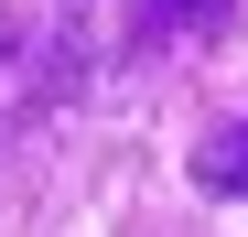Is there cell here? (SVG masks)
Returning <instances> with one entry per match:
<instances>
[{"label":"cell","mask_w":248,"mask_h":237,"mask_svg":"<svg viewBox=\"0 0 248 237\" xmlns=\"http://www.w3.org/2000/svg\"><path fill=\"white\" fill-rule=\"evenodd\" d=\"M194 183L205 194H248V118H227V130L194 151Z\"/></svg>","instance_id":"6da1fadb"},{"label":"cell","mask_w":248,"mask_h":237,"mask_svg":"<svg viewBox=\"0 0 248 237\" xmlns=\"http://www.w3.org/2000/svg\"><path fill=\"white\" fill-rule=\"evenodd\" d=\"M205 11H216V0H140V22H151V32H194Z\"/></svg>","instance_id":"7a4b0ae2"}]
</instances>
